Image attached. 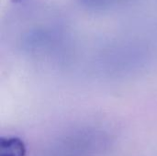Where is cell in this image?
<instances>
[{
  "label": "cell",
  "mask_w": 157,
  "mask_h": 156,
  "mask_svg": "<svg viewBox=\"0 0 157 156\" xmlns=\"http://www.w3.org/2000/svg\"><path fill=\"white\" fill-rule=\"evenodd\" d=\"M26 146L17 137L1 138L0 156H26Z\"/></svg>",
  "instance_id": "obj_1"
},
{
  "label": "cell",
  "mask_w": 157,
  "mask_h": 156,
  "mask_svg": "<svg viewBox=\"0 0 157 156\" xmlns=\"http://www.w3.org/2000/svg\"><path fill=\"white\" fill-rule=\"evenodd\" d=\"M82 1L90 6H103L109 5L118 0H82Z\"/></svg>",
  "instance_id": "obj_2"
},
{
  "label": "cell",
  "mask_w": 157,
  "mask_h": 156,
  "mask_svg": "<svg viewBox=\"0 0 157 156\" xmlns=\"http://www.w3.org/2000/svg\"><path fill=\"white\" fill-rule=\"evenodd\" d=\"M13 2H19V1H21V0H12Z\"/></svg>",
  "instance_id": "obj_3"
}]
</instances>
